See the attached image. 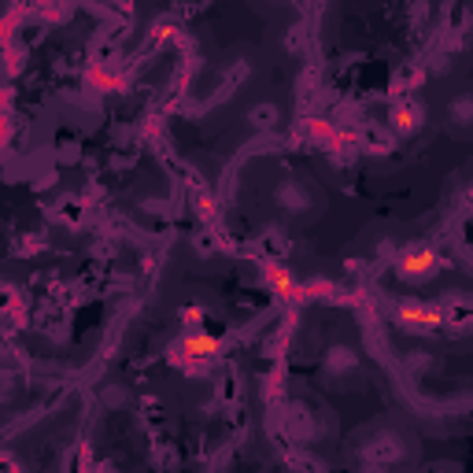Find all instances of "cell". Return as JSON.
I'll return each instance as SVG.
<instances>
[{"mask_svg": "<svg viewBox=\"0 0 473 473\" xmlns=\"http://www.w3.org/2000/svg\"><path fill=\"white\" fill-rule=\"evenodd\" d=\"M437 252L432 248H414V252L403 255V274L407 278H422V274H432V267H437Z\"/></svg>", "mask_w": 473, "mask_h": 473, "instance_id": "6da1fadb", "label": "cell"}, {"mask_svg": "<svg viewBox=\"0 0 473 473\" xmlns=\"http://www.w3.org/2000/svg\"><path fill=\"white\" fill-rule=\"evenodd\" d=\"M403 318H407V322H418V325H440V314L429 311V307H422V304L403 307Z\"/></svg>", "mask_w": 473, "mask_h": 473, "instance_id": "3957f363", "label": "cell"}, {"mask_svg": "<svg viewBox=\"0 0 473 473\" xmlns=\"http://www.w3.org/2000/svg\"><path fill=\"white\" fill-rule=\"evenodd\" d=\"M270 274H274V285H278V292H281V296H288V288H292V285H288V278H285L281 270H270Z\"/></svg>", "mask_w": 473, "mask_h": 473, "instance_id": "277c9868", "label": "cell"}, {"mask_svg": "<svg viewBox=\"0 0 473 473\" xmlns=\"http://www.w3.org/2000/svg\"><path fill=\"white\" fill-rule=\"evenodd\" d=\"M185 355H215L218 351V340L215 337H207V333H192V337H185Z\"/></svg>", "mask_w": 473, "mask_h": 473, "instance_id": "7a4b0ae2", "label": "cell"}]
</instances>
